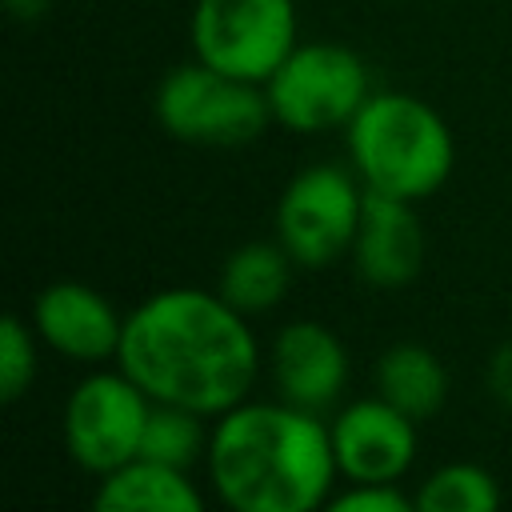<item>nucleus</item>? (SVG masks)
I'll return each mask as SVG.
<instances>
[{"mask_svg": "<svg viewBox=\"0 0 512 512\" xmlns=\"http://www.w3.org/2000/svg\"><path fill=\"white\" fill-rule=\"evenodd\" d=\"M116 368L160 404L220 416L248 400L260 344L220 292L164 288L124 316Z\"/></svg>", "mask_w": 512, "mask_h": 512, "instance_id": "1", "label": "nucleus"}, {"mask_svg": "<svg viewBox=\"0 0 512 512\" xmlns=\"http://www.w3.org/2000/svg\"><path fill=\"white\" fill-rule=\"evenodd\" d=\"M204 468L228 512H320L340 476L328 424L284 400L220 412Z\"/></svg>", "mask_w": 512, "mask_h": 512, "instance_id": "2", "label": "nucleus"}, {"mask_svg": "<svg viewBox=\"0 0 512 512\" xmlns=\"http://www.w3.org/2000/svg\"><path fill=\"white\" fill-rule=\"evenodd\" d=\"M352 172L368 192L424 200L456 164L444 116L412 92H372L344 128Z\"/></svg>", "mask_w": 512, "mask_h": 512, "instance_id": "3", "label": "nucleus"}, {"mask_svg": "<svg viewBox=\"0 0 512 512\" xmlns=\"http://www.w3.org/2000/svg\"><path fill=\"white\" fill-rule=\"evenodd\" d=\"M160 128L184 144L240 148L272 124L264 84L228 76L204 60L176 64L152 100Z\"/></svg>", "mask_w": 512, "mask_h": 512, "instance_id": "4", "label": "nucleus"}, {"mask_svg": "<svg viewBox=\"0 0 512 512\" xmlns=\"http://www.w3.org/2000/svg\"><path fill=\"white\" fill-rule=\"evenodd\" d=\"M264 96L276 124L292 132H328L348 128V120L372 96V76L356 48L336 40H308L296 44L264 80Z\"/></svg>", "mask_w": 512, "mask_h": 512, "instance_id": "5", "label": "nucleus"}, {"mask_svg": "<svg viewBox=\"0 0 512 512\" xmlns=\"http://www.w3.org/2000/svg\"><path fill=\"white\" fill-rule=\"evenodd\" d=\"M364 212V184L340 164L300 168L276 200V240L296 268H328L352 252Z\"/></svg>", "mask_w": 512, "mask_h": 512, "instance_id": "6", "label": "nucleus"}, {"mask_svg": "<svg viewBox=\"0 0 512 512\" xmlns=\"http://www.w3.org/2000/svg\"><path fill=\"white\" fill-rule=\"evenodd\" d=\"M196 60L264 84L296 40V0H196L192 8Z\"/></svg>", "mask_w": 512, "mask_h": 512, "instance_id": "7", "label": "nucleus"}, {"mask_svg": "<svg viewBox=\"0 0 512 512\" xmlns=\"http://www.w3.org/2000/svg\"><path fill=\"white\" fill-rule=\"evenodd\" d=\"M148 412L152 396L128 372H92L64 400V448L84 472L108 476L140 460Z\"/></svg>", "mask_w": 512, "mask_h": 512, "instance_id": "8", "label": "nucleus"}, {"mask_svg": "<svg viewBox=\"0 0 512 512\" xmlns=\"http://www.w3.org/2000/svg\"><path fill=\"white\" fill-rule=\"evenodd\" d=\"M328 432L336 468L352 484H396L416 464V420L392 408L384 396L344 404Z\"/></svg>", "mask_w": 512, "mask_h": 512, "instance_id": "9", "label": "nucleus"}, {"mask_svg": "<svg viewBox=\"0 0 512 512\" xmlns=\"http://www.w3.org/2000/svg\"><path fill=\"white\" fill-rule=\"evenodd\" d=\"M268 372H272L276 400L320 416L344 396L348 352L340 336L320 320H288L272 336Z\"/></svg>", "mask_w": 512, "mask_h": 512, "instance_id": "10", "label": "nucleus"}, {"mask_svg": "<svg viewBox=\"0 0 512 512\" xmlns=\"http://www.w3.org/2000/svg\"><path fill=\"white\" fill-rule=\"evenodd\" d=\"M32 328L52 352L76 364H104L120 352L124 316L92 284L56 280L40 288L32 304Z\"/></svg>", "mask_w": 512, "mask_h": 512, "instance_id": "11", "label": "nucleus"}, {"mask_svg": "<svg viewBox=\"0 0 512 512\" xmlns=\"http://www.w3.org/2000/svg\"><path fill=\"white\" fill-rule=\"evenodd\" d=\"M352 260L372 288L412 284L424 268V228L416 204L364 188V212H360Z\"/></svg>", "mask_w": 512, "mask_h": 512, "instance_id": "12", "label": "nucleus"}, {"mask_svg": "<svg viewBox=\"0 0 512 512\" xmlns=\"http://www.w3.org/2000/svg\"><path fill=\"white\" fill-rule=\"evenodd\" d=\"M92 512H208L188 472L152 460H132L100 476Z\"/></svg>", "mask_w": 512, "mask_h": 512, "instance_id": "13", "label": "nucleus"}, {"mask_svg": "<svg viewBox=\"0 0 512 512\" xmlns=\"http://www.w3.org/2000/svg\"><path fill=\"white\" fill-rule=\"evenodd\" d=\"M372 384H376V396H384L392 408H400L416 424L436 416L444 408V400H448V368H444V360L432 348L416 344V340L392 344L376 360Z\"/></svg>", "mask_w": 512, "mask_h": 512, "instance_id": "14", "label": "nucleus"}, {"mask_svg": "<svg viewBox=\"0 0 512 512\" xmlns=\"http://www.w3.org/2000/svg\"><path fill=\"white\" fill-rule=\"evenodd\" d=\"M292 268H296V260L284 252L280 240H248L224 260V268L216 276V292L240 316H260L288 296Z\"/></svg>", "mask_w": 512, "mask_h": 512, "instance_id": "15", "label": "nucleus"}, {"mask_svg": "<svg viewBox=\"0 0 512 512\" xmlns=\"http://www.w3.org/2000/svg\"><path fill=\"white\" fill-rule=\"evenodd\" d=\"M208 436H212V428H204L200 412L152 400V412H148V424H144L140 460L188 472L192 464H200L208 456Z\"/></svg>", "mask_w": 512, "mask_h": 512, "instance_id": "16", "label": "nucleus"}, {"mask_svg": "<svg viewBox=\"0 0 512 512\" xmlns=\"http://www.w3.org/2000/svg\"><path fill=\"white\" fill-rule=\"evenodd\" d=\"M416 512H500V484L472 460H452L428 472L416 488Z\"/></svg>", "mask_w": 512, "mask_h": 512, "instance_id": "17", "label": "nucleus"}, {"mask_svg": "<svg viewBox=\"0 0 512 512\" xmlns=\"http://www.w3.org/2000/svg\"><path fill=\"white\" fill-rule=\"evenodd\" d=\"M36 380V328H28L20 316L0 320V396L16 400Z\"/></svg>", "mask_w": 512, "mask_h": 512, "instance_id": "18", "label": "nucleus"}, {"mask_svg": "<svg viewBox=\"0 0 512 512\" xmlns=\"http://www.w3.org/2000/svg\"><path fill=\"white\" fill-rule=\"evenodd\" d=\"M320 512H416V500L396 484H348L344 492H332Z\"/></svg>", "mask_w": 512, "mask_h": 512, "instance_id": "19", "label": "nucleus"}, {"mask_svg": "<svg viewBox=\"0 0 512 512\" xmlns=\"http://www.w3.org/2000/svg\"><path fill=\"white\" fill-rule=\"evenodd\" d=\"M488 388L512 412V340H504L488 360Z\"/></svg>", "mask_w": 512, "mask_h": 512, "instance_id": "20", "label": "nucleus"}, {"mask_svg": "<svg viewBox=\"0 0 512 512\" xmlns=\"http://www.w3.org/2000/svg\"><path fill=\"white\" fill-rule=\"evenodd\" d=\"M4 8H8V16H12V20L32 24V20H40V16L52 8V0H4Z\"/></svg>", "mask_w": 512, "mask_h": 512, "instance_id": "21", "label": "nucleus"}]
</instances>
